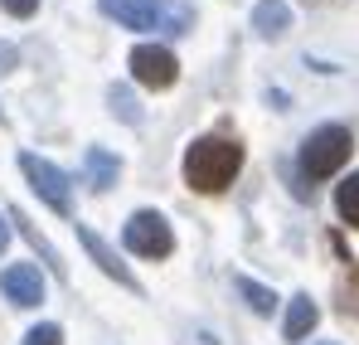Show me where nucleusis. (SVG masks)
<instances>
[{
  "mask_svg": "<svg viewBox=\"0 0 359 345\" xmlns=\"http://www.w3.org/2000/svg\"><path fill=\"white\" fill-rule=\"evenodd\" d=\"M238 166H243V146L229 141V136H199V141L184 151V180H189V190H199V195L229 190V180L238 175Z\"/></svg>",
  "mask_w": 359,
  "mask_h": 345,
  "instance_id": "obj_1",
  "label": "nucleus"
},
{
  "mask_svg": "<svg viewBox=\"0 0 359 345\" xmlns=\"http://www.w3.org/2000/svg\"><path fill=\"white\" fill-rule=\"evenodd\" d=\"M350 151H355L350 126H316L301 141V171H306V180H325L350 161Z\"/></svg>",
  "mask_w": 359,
  "mask_h": 345,
  "instance_id": "obj_2",
  "label": "nucleus"
},
{
  "mask_svg": "<svg viewBox=\"0 0 359 345\" xmlns=\"http://www.w3.org/2000/svg\"><path fill=\"white\" fill-rule=\"evenodd\" d=\"M121 243H126V253H136V258H165V253L175 248V233H170V224H165L156 209H136V214L126 219V229H121Z\"/></svg>",
  "mask_w": 359,
  "mask_h": 345,
  "instance_id": "obj_3",
  "label": "nucleus"
},
{
  "mask_svg": "<svg viewBox=\"0 0 359 345\" xmlns=\"http://www.w3.org/2000/svg\"><path fill=\"white\" fill-rule=\"evenodd\" d=\"M20 171H25V180H29V190L49 204V209H59V214H68L73 209V190H68V175L54 166V161H44V156H34V151H25L20 156Z\"/></svg>",
  "mask_w": 359,
  "mask_h": 345,
  "instance_id": "obj_4",
  "label": "nucleus"
},
{
  "mask_svg": "<svg viewBox=\"0 0 359 345\" xmlns=\"http://www.w3.org/2000/svg\"><path fill=\"white\" fill-rule=\"evenodd\" d=\"M131 78L141 88H170L180 78V63L165 44H136L131 49Z\"/></svg>",
  "mask_w": 359,
  "mask_h": 345,
  "instance_id": "obj_5",
  "label": "nucleus"
},
{
  "mask_svg": "<svg viewBox=\"0 0 359 345\" xmlns=\"http://www.w3.org/2000/svg\"><path fill=\"white\" fill-rule=\"evenodd\" d=\"M97 5L126 30H165V5L156 0H97Z\"/></svg>",
  "mask_w": 359,
  "mask_h": 345,
  "instance_id": "obj_6",
  "label": "nucleus"
},
{
  "mask_svg": "<svg viewBox=\"0 0 359 345\" xmlns=\"http://www.w3.org/2000/svg\"><path fill=\"white\" fill-rule=\"evenodd\" d=\"M0 292H5L15 306H39V301H44V278H39L34 263H15V268L0 273Z\"/></svg>",
  "mask_w": 359,
  "mask_h": 345,
  "instance_id": "obj_7",
  "label": "nucleus"
},
{
  "mask_svg": "<svg viewBox=\"0 0 359 345\" xmlns=\"http://www.w3.org/2000/svg\"><path fill=\"white\" fill-rule=\"evenodd\" d=\"M78 238H83V248L93 253V263H97V268H102L107 278H117V282H121V287H126V292H141V282L131 278V268H126V263H121L117 253H112V248H107V243H102L97 233L88 229V224H78Z\"/></svg>",
  "mask_w": 359,
  "mask_h": 345,
  "instance_id": "obj_8",
  "label": "nucleus"
},
{
  "mask_svg": "<svg viewBox=\"0 0 359 345\" xmlns=\"http://www.w3.org/2000/svg\"><path fill=\"white\" fill-rule=\"evenodd\" d=\"M83 166H88V180H93V190L102 195V190H112L117 185V175H121V161L117 156H107L102 146H88L83 151Z\"/></svg>",
  "mask_w": 359,
  "mask_h": 345,
  "instance_id": "obj_9",
  "label": "nucleus"
},
{
  "mask_svg": "<svg viewBox=\"0 0 359 345\" xmlns=\"http://www.w3.org/2000/svg\"><path fill=\"white\" fill-rule=\"evenodd\" d=\"M287 25H292V10H287V0H262V5L252 10V30H257V34H267V39L287 34Z\"/></svg>",
  "mask_w": 359,
  "mask_h": 345,
  "instance_id": "obj_10",
  "label": "nucleus"
},
{
  "mask_svg": "<svg viewBox=\"0 0 359 345\" xmlns=\"http://www.w3.org/2000/svg\"><path fill=\"white\" fill-rule=\"evenodd\" d=\"M316 321H320V306H316L306 292H301V297H292V306H287V341H306Z\"/></svg>",
  "mask_w": 359,
  "mask_h": 345,
  "instance_id": "obj_11",
  "label": "nucleus"
},
{
  "mask_svg": "<svg viewBox=\"0 0 359 345\" xmlns=\"http://www.w3.org/2000/svg\"><path fill=\"white\" fill-rule=\"evenodd\" d=\"M335 209H340V219L359 229V171L350 180H340V190H335Z\"/></svg>",
  "mask_w": 359,
  "mask_h": 345,
  "instance_id": "obj_12",
  "label": "nucleus"
},
{
  "mask_svg": "<svg viewBox=\"0 0 359 345\" xmlns=\"http://www.w3.org/2000/svg\"><path fill=\"white\" fill-rule=\"evenodd\" d=\"M5 219H10V224H20V233H25V238H29V243H34V248H39V253H44V263H49V268H54V273H63V263H59V253H54V248H49V238H44V233L34 229V224H29V219H25V214H20V209H10V214H5Z\"/></svg>",
  "mask_w": 359,
  "mask_h": 345,
  "instance_id": "obj_13",
  "label": "nucleus"
},
{
  "mask_svg": "<svg viewBox=\"0 0 359 345\" xmlns=\"http://www.w3.org/2000/svg\"><path fill=\"white\" fill-rule=\"evenodd\" d=\"M233 287L243 292V297H248V306H252V311H257V316H272V306H277V297H272V292L262 287V282H252V278H233Z\"/></svg>",
  "mask_w": 359,
  "mask_h": 345,
  "instance_id": "obj_14",
  "label": "nucleus"
},
{
  "mask_svg": "<svg viewBox=\"0 0 359 345\" xmlns=\"http://www.w3.org/2000/svg\"><path fill=\"white\" fill-rule=\"evenodd\" d=\"M107 103H112V112H117L121 122H131V126L141 122V112H136V98H131V88H112V93H107Z\"/></svg>",
  "mask_w": 359,
  "mask_h": 345,
  "instance_id": "obj_15",
  "label": "nucleus"
},
{
  "mask_svg": "<svg viewBox=\"0 0 359 345\" xmlns=\"http://www.w3.org/2000/svg\"><path fill=\"white\" fill-rule=\"evenodd\" d=\"M25 345H63V331H59V326H49V321H44V326H34V331L25 336Z\"/></svg>",
  "mask_w": 359,
  "mask_h": 345,
  "instance_id": "obj_16",
  "label": "nucleus"
},
{
  "mask_svg": "<svg viewBox=\"0 0 359 345\" xmlns=\"http://www.w3.org/2000/svg\"><path fill=\"white\" fill-rule=\"evenodd\" d=\"M0 5H5V10H10L15 20H29V15L39 10V0H0Z\"/></svg>",
  "mask_w": 359,
  "mask_h": 345,
  "instance_id": "obj_17",
  "label": "nucleus"
},
{
  "mask_svg": "<svg viewBox=\"0 0 359 345\" xmlns=\"http://www.w3.org/2000/svg\"><path fill=\"white\" fill-rule=\"evenodd\" d=\"M20 63V54H15V44H0V73H10Z\"/></svg>",
  "mask_w": 359,
  "mask_h": 345,
  "instance_id": "obj_18",
  "label": "nucleus"
},
{
  "mask_svg": "<svg viewBox=\"0 0 359 345\" xmlns=\"http://www.w3.org/2000/svg\"><path fill=\"white\" fill-rule=\"evenodd\" d=\"M5 243H10V219L0 214V253H5Z\"/></svg>",
  "mask_w": 359,
  "mask_h": 345,
  "instance_id": "obj_19",
  "label": "nucleus"
},
{
  "mask_svg": "<svg viewBox=\"0 0 359 345\" xmlns=\"http://www.w3.org/2000/svg\"><path fill=\"white\" fill-rule=\"evenodd\" d=\"M325 345H330V341H325Z\"/></svg>",
  "mask_w": 359,
  "mask_h": 345,
  "instance_id": "obj_20",
  "label": "nucleus"
}]
</instances>
